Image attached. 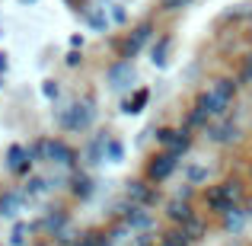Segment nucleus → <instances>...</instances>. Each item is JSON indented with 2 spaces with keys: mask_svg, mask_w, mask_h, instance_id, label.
Returning <instances> with one entry per match:
<instances>
[{
  "mask_svg": "<svg viewBox=\"0 0 252 246\" xmlns=\"http://www.w3.org/2000/svg\"><path fill=\"white\" fill-rule=\"evenodd\" d=\"M38 192H45V179H29V182H26V195H38Z\"/></svg>",
  "mask_w": 252,
  "mask_h": 246,
  "instance_id": "nucleus-23",
  "label": "nucleus"
},
{
  "mask_svg": "<svg viewBox=\"0 0 252 246\" xmlns=\"http://www.w3.org/2000/svg\"><path fill=\"white\" fill-rule=\"evenodd\" d=\"M90 118H93L90 103H77V105H70V112L61 118V122H64V128H86Z\"/></svg>",
  "mask_w": 252,
  "mask_h": 246,
  "instance_id": "nucleus-6",
  "label": "nucleus"
},
{
  "mask_svg": "<svg viewBox=\"0 0 252 246\" xmlns=\"http://www.w3.org/2000/svg\"><path fill=\"white\" fill-rule=\"evenodd\" d=\"M32 163V154L26 147H10V154H6V166H10L13 173H26Z\"/></svg>",
  "mask_w": 252,
  "mask_h": 246,
  "instance_id": "nucleus-10",
  "label": "nucleus"
},
{
  "mask_svg": "<svg viewBox=\"0 0 252 246\" xmlns=\"http://www.w3.org/2000/svg\"><path fill=\"white\" fill-rule=\"evenodd\" d=\"M64 224H67V214L64 211H55V214H48L45 217V230H51V234H64Z\"/></svg>",
  "mask_w": 252,
  "mask_h": 246,
  "instance_id": "nucleus-15",
  "label": "nucleus"
},
{
  "mask_svg": "<svg viewBox=\"0 0 252 246\" xmlns=\"http://www.w3.org/2000/svg\"><path fill=\"white\" fill-rule=\"evenodd\" d=\"M150 243H154V237H147V234H141V240H137L134 246H150Z\"/></svg>",
  "mask_w": 252,
  "mask_h": 246,
  "instance_id": "nucleus-28",
  "label": "nucleus"
},
{
  "mask_svg": "<svg viewBox=\"0 0 252 246\" xmlns=\"http://www.w3.org/2000/svg\"><path fill=\"white\" fill-rule=\"evenodd\" d=\"M243 221H246V214H243L240 208H233V211H227V214H223V227H227V230H240Z\"/></svg>",
  "mask_w": 252,
  "mask_h": 246,
  "instance_id": "nucleus-17",
  "label": "nucleus"
},
{
  "mask_svg": "<svg viewBox=\"0 0 252 246\" xmlns=\"http://www.w3.org/2000/svg\"><path fill=\"white\" fill-rule=\"evenodd\" d=\"M74 246H102V240H99V234H83Z\"/></svg>",
  "mask_w": 252,
  "mask_h": 246,
  "instance_id": "nucleus-24",
  "label": "nucleus"
},
{
  "mask_svg": "<svg viewBox=\"0 0 252 246\" xmlns=\"http://www.w3.org/2000/svg\"><path fill=\"white\" fill-rule=\"evenodd\" d=\"M147 35H150V26H141V29H134V35H131L128 45H125V58L137 55V51H141V45L147 42Z\"/></svg>",
  "mask_w": 252,
  "mask_h": 246,
  "instance_id": "nucleus-14",
  "label": "nucleus"
},
{
  "mask_svg": "<svg viewBox=\"0 0 252 246\" xmlns=\"http://www.w3.org/2000/svg\"><path fill=\"white\" fill-rule=\"evenodd\" d=\"M160 246H189V240H185L182 230H172V234H166V237L160 240Z\"/></svg>",
  "mask_w": 252,
  "mask_h": 246,
  "instance_id": "nucleus-20",
  "label": "nucleus"
},
{
  "mask_svg": "<svg viewBox=\"0 0 252 246\" xmlns=\"http://www.w3.org/2000/svg\"><path fill=\"white\" fill-rule=\"evenodd\" d=\"M23 208V192H3L0 195V217H10Z\"/></svg>",
  "mask_w": 252,
  "mask_h": 246,
  "instance_id": "nucleus-12",
  "label": "nucleus"
},
{
  "mask_svg": "<svg viewBox=\"0 0 252 246\" xmlns=\"http://www.w3.org/2000/svg\"><path fill=\"white\" fill-rule=\"evenodd\" d=\"M29 234H32L29 224H16V227H13V234H10V243H13V246H26Z\"/></svg>",
  "mask_w": 252,
  "mask_h": 246,
  "instance_id": "nucleus-18",
  "label": "nucleus"
},
{
  "mask_svg": "<svg viewBox=\"0 0 252 246\" xmlns=\"http://www.w3.org/2000/svg\"><path fill=\"white\" fill-rule=\"evenodd\" d=\"M236 125H230V122H223V125H217V128H211V141H217V144H230V141H236Z\"/></svg>",
  "mask_w": 252,
  "mask_h": 246,
  "instance_id": "nucleus-13",
  "label": "nucleus"
},
{
  "mask_svg": "<svg viewBox=\"0 0 252 246\" xmlns=\"http://www.w3.org/2000/svg\"><path fill=\"white\" fill-rule=\"evenodd\" d=\"M125 224H128L131 230H147L150 224H154V217H150V211H144L141 205H131V208L125 211Z\"/></svg>",
  "mask_w": 252,
  "mask_h": 246,
  "instance_id": "nucleus-7",
  "label": "nucleus"
},
{
  "mask_svg": "<svg viewBox=\"0 0 252 246\" xmlns=\"http://www.w3.org/2000/svg\"><path fill=\"white\" fill-rule=\"evenodd\" d=\"M169 45H172V38H169V35H163V38H160V45H154V64H166Z\"/></svg>",
  "mask_w": 252,
  "mask_h": 246,
  "instance_id": "nucleus-19",
  "label": "nucleus"
},
{
  "mask_svg": "<svg viewBox=\"0 0 252 246\" xmlns=\"http://www.w3.org/2000/svg\"><path fill=\"white\" fill-rule=\"evenodd\" d=\"M109 80H112V86H128L131 80H134V68H131V61H118V64H112Z\"/></svg>",
  "mask_w": 252,
  "mask_h": 246,
  "instance_id": "nucleus-8",
  "label": "nucleus"
},
{
  "mask_svg": "<svg viewBox=\"0 0 252 246\" xmlns=\"http://www.w3.org/2000/svg\"><path fill=\"white\" fill-rule=\"evenodd\" d=\"M240 83H252V55L246 58V64H243V74H240Z\"/></svg>",
  "mask_w": 252,
  "mask_h": 246,
  "instance_id": "nucleus-25",
  "label": "nucleus"
},
{
  "mask_svg": "<svg viewBox=\"0 0 252 246\" xmlns=\"http://www.w3.org/2000/svg\"><path fill=\"white\" fill-rule=\"evenodd\" d=\"M38 246H45V243H38Z\"/></svg>",
  "mask_w": 252,
  "mask_h": 246,
  "instance_id": "nucleus-29",
  "label": "nucleus"
},
{
  "mask_svg": "<svg viewBox=\"0 0 252 246\" xmlns=\"http://www.w3.org/2000/svg\"><path fill=\"white\" fill-rule=\"evenodd\" d=\"M109 157H112V160H118V157H122V147H118L115 141H109Z\"/></svg>",
  "mask_w": 252,
  "mask_h": 246,
  "instance_id": "nucleus-27",
  "label": "nucleus"
},
{
  "mask_svg": "<svg viewBox=\"0 0 252 246\" xmlns=\"http://www.w3.org/2000/svg\"><path fill=\"white\" fill-rule=\"evenodd\" d=\"M147 103V90H141L134 96V103H125V112H141V105Z\"/></svg>",
  "mask_w": 252,
  "mask_h": 246,
  "instance_id": "nucleus-22",
  "label": "nucleus"
},
{
  "mask_svg": "<svg viewBox=\"0 0 252 246\" xmlns=\"http://www.w3.org/2000/svg\"><path fill=\"white\" fill-rule=\"evenodd\" d=\"M189 0H163V10H179V6H185Z\"/></svg>",
  "mask_w": 252,
  "mask_h": 246,
  "instance_id": "nucleus-26",
  "label": "nucleus"
},
{
  "mask_svg": "<svg viewBox=\"0 0 252 246\" xmlns=\"http://www.w3.org/2000/svg\"><path fill=\"white\" fill-rule=\"evenodd\" d=\"M179 230H182V234H185V240L191 243V240H201V234H204V224L198 221V217H191V221H189V224H182Z\"/></svg>",
  "mask_w": 252,
  "mask_h": 246,
  "instance_id": "nucleus-16",
  "label": "nucleus"
},
{
  "mask_svg": "<svg viewBox=\"0 0 252 246\" xmlns=\"http://www.w3.org/2000/svg\"><path fill=\"white\" fill-rule=\"evenodd\" d=\"M128 198H131V205H150L154 202V189H150L147 182H128Z\"/></svg>",
  "mask_w": 252,
  "mask_h": 246,
  "instance_id": "nucleus-11",
  "label": "nucleus"
},
{
  "mask_svg": "<svg viewBox=\"0 0 252 246\" xmlns=\"http://www.w3.org/2000/svg\"><path fill=\"white\" fill-rule=\"evenodd\" d=\"M172 170H176V157L163 150L160 157H154V160H150V166H147V176L154 179V182H163V179H169V176H172Z\"/></svg>",
  "mask_w": 252,
  "mask_h": 246,
  "instance_id": "nucleus-5",
  "label": "nucleus"
},
{
  "mask_svg": "<svg viewBox=\"0 0 252 246\" xmlns=\"http://www.w3.org/2000/svg\"><path fill=\"white\" fill-rule=\"evenodd\" d=\"M233 96H236V83L220 77L204 90V96L198 99V109H204L208 115H223L230 109V103H233Z\"/></svg>",
  "mask_w": 252,
  "mask_h": 246,
  "instance_id": "nucleus-1",
  "label": "nucleus"
},
{
  "mask_svg": "<svg viewBox=\"0 0 252 246\" xmlns=\"http://www.w3.org/2000/svg\"><path fill=\"white\" fill-rule=\"evenodd\" d=\"M90 192H93L90 179H86V176H77V179H74V195H77V198H86Z\"/></svg>",
  "mask_w": 252,
  "mask_h": 246,
  "instance_id": "nucleus-21",
  "label": "nucleus"
},
{
  "mask_svg": "<svg viewBox=\"0 0 252 246\" xmlns=\"http://www.w3.org/2000/svg\"><path fill=\"white\" fill-rule=\"evenodd\" d=\"M38 150H42L45 160H51V163H58V166H70V163H74V150H70L64 141H42V144H38Z\"/></svg>",
  "mask_w": 252,
  "mask_h": 246,
  "instance_id": "nucleus-4",
  "label": "nucleus"
},
{
  "mask_svg": "<svg viewBox=\"0 0 252 246\" xmlns=\"http://www.w3.org/2000/svg\"><path fill=\"white\" fill-rule=\"evenodd\" d=\"M160 144L163 147H166V154H172V157H179V154H185V150H189V144H191V135L189 131H172V128H163L160 135Z\"/></svg>",
  "mask_w": 252,
  "mask_h": 246,
  "instance_id": "nucleus-3",
  "label": "nucleus"
},
{
  "mask_svg": "<svg viewBox=\"0 0 252 246\" xmlns=\"http://www.w3.org/2000/svg\"><path fill=\"white\" fill-rule=\"evenodd\" d=\"M236 202H240V182H220L214 189H208V208L217 211V214L233 211Z\"/></svg>",
  "mask_w": 252,
  "mask_h": 246,
  "instance_id": "nucleus-2",
  "label": "nucleus"
},
{
  "mask_svg": "<svg viewBox=\"0 0 252 246\" xmlns=\"http://www.w3.org/2000/svg\"><path fill=\"white\" fill-rule=\"evenodd\" d=\"M166 217H169V221H176V224H189L195 214H191V205H189V202H179V198H172V202L166 205Z\"/></svg>",
  "mask_w": 252,
  "mask_h": 246,
  "instance_id": "nucleus-9",
  "label": "nucleus"
}]
</instances>
